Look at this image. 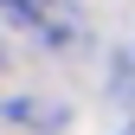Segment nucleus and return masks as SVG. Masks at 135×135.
Instances as JSON below:
<instances>
[{"label": "nucleus", "instance_id": "1", "mask_svg": "<svg viewBox=\"0 0 135 135\" xmlns=\"http://www.w3.org/2000/svg\"><path fill=\"white\" fill-rule=\"evenodd\" d=\"M0 20H13L20 32H32L39 45H71L77 39V20L71 13H52L45 0H0Z\"/></svg>", "mask_w": 135, "mask_h": 135}, {"label": "nucleus", "instance_id": "2", "mask_svg": "<svg viewBox=\"0 0 135 135\" xmlns=\"http://www.w3.org/2000/svg\"><path fill=\"white\" fill-rule=\"evenodd\" d=\"M129 135H135V129H129Z\"/></svg>", "mask_w": 135, "mask_h": 135}]
</instances>
